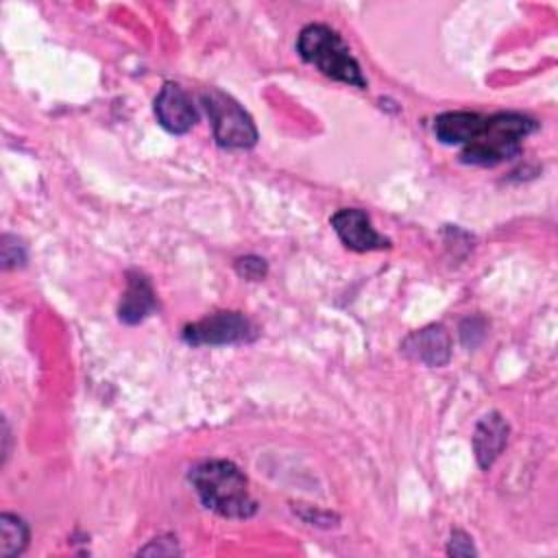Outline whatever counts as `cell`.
<instances>
[{"instance_id":"5b68a950","label":"cell","mask_w":558,"mask_h":558,"mask_svg":"<svg viewBox=\"0 0 558 558\" xmlns=\"http://www.w3.org/2000/svg\"><path fill=\"white\" fill-rule=\"evenodd\" d=\"M253 338L255 327L242 312H214L183 329V340L192 347L238 344Z\"/></svg>"},{"instance_id":"8992f818","label":"cell","mask_w":558,"mask_h":558,"mask_svg":"<svg viewBox=\"0 0 558 558\" xmlns=\"http://www.w3.org/2000/svg\"><path fill=\"white\" fill-rule=\"evenodd\" d=\"M331 227L338 233L340 242L357 253L366 251H379L388 248L390 240L379 235L368 218L366 211L355 209V207H342L331 216Z\"/></svg>"},{"instance_id":"277c9868","label":"cell","mask_w":558,"mask_h":558,"mask_svg":"<svg viewBox=\"0 0 558 558\" xmlns=\"http://www.w3.org/2000/svg\"><path fill=\"white\" fill-rule=\"evenodd\" d=\"M201 102L211 122L214 140L222 148L246 150L257 144V129L244 107L229 94L209 87L201 94Z\"/></svg>"},{"instance_id":"30bf717a","label":"cell","mask_w":558,"mask_h":558,"mask_svg":"<svg viewBox=\"0 0 558 558\" xmlns=\"http://www.w3.org/2000/svg\"><path fill=\"white\" fill-rule=\"evenodd\" d=\"M155 307H157V301H155V290L150 286V279L140 270H129L126 272V290L118 305V318L124 325H137Z\"/></svg>"},{"instance_id":"9c48e42d","label":"cell","mask_w":558,"mask_h":558,"mask_svg":"<svg viewBox=\"0 0 558 558\" xmlns=\"http://www.w3.org/2000/svg\"><path fill=\"white\" fill-rule=\"evenodd\" d=\"M510 425L499 412H488L480 418L475 434H473V451L480 469H490L495 460L501 456L506 442H508Z\"/></svg>"},{"instance_id":"e0dca14e","label":"cell","mask_w":558,"mask_h":558,"mask_svg":"<svg viewBox=\"0 0 558 558\" xmlns=\"http://www.w3.org/2000/svg\"><path fill=\"white\" fill-rule=\"evenodd\" d=\"M168 541V536L166 538H155L150 545H146L144 549H140V554L142 556H148V554H157V556H172V554H179L181 549L179 547H163V543Z\"/></svg>"},{"instance_id":"2e32d148","label":"cell","mask_w":558,"mask_h":558,"mask_svg":"<svg viewBox=\"0 0 558 558\" xmlns=\"http://www.w3.org/2000/svg\"><path fill=\"white\" fill-rule=\"evenodd\" d=\"M447 554L449 556H475V547H473V538L462 532V530H453L449 545H447Z\"/></svg>"},{"instance_id":"8fae6325","label":"cell","mask_w":558,"mask_h":558,"mask_svg":"<svg viewBox=\"0 0 558 558\" xmlns=\"http://www.w3.org/2000/svg\"><path fill=\"white\" fill-rule=\"evenodd\" d=\"M484 116L475 111H445L434 120L436 140L442 144H462L466 146L477 137L484 126Z\"/></svg>"},{"instance_id":"5bb4252c","label":"cell","mask_w":558,"mask_h":558,"mask_svg":"<svg viewBox=\"0 0 558 558\" xmlns=\"http://www.w3.org/2000/svg\"><path fill=\"white\" fill-rule=\"evenodd\" d=\"M235 272L244 279H251V281H257L262 277H266L268 272V266L262 257H255V255H246V257H240L235 259Z\"/></svg>"},{"instance_id":"7a4b0ae2","label":"cell","mask_w":558,"mask_h":558,"mask_svg":"<svg viewBox=\"0 0 558 558\" xmlns=\"http://www.w3.org/2000/svg\"><path fill=\"white\" fill-rule=\"evenodd\" d=\"M536 131V122L523 113L499 111L484 120L482 131L473 142H469L462 153V163L473 166H495L512 159L521 150V142Z\"/></svg>"},{"instance_id":"ba28073f","label":"cell","mask_w":558,"mask_h":558,"mask_svg":"<svg viewBox=\"0 0 558 558\" xmlns=\"http://www.w3.org/2000/svg\"><path fill=\"white\" fill-rule=\"evenodd\" d=\"M401 351L414 362L438 368L451 360V338L442 325H427L412 331L401 342Z\"/></svg>"},{"instance_id":"6da1fadb","label":"cell","mask_w":558,"mask_h":558,"mask_svg":"<svg viewBox=\"0 0 558 558\" xmlns=\"http://www.w3.org/2000/svg\"><path fill=\"white\" fill-rule=\"evenodd\" d=\"M190 482L201 504L227 519H251L257 501L248 493V480L229 460H205L190 471Z\"/></svg>"},{"instance_id":"4fadbf2b","label":"cell","mask_w":558,"mask_h":558,"mask_svg":"<svg viewBox=\"0 0 558 558\" xmlns=\"http://www.w3.org/2000/svg\"><path fill=\"white\" fill-rule=\"evenodd\" d=\"M486 336V320L482 316H469L460 323V340L464 347L475 349Z\"/></svg>"},{"instance_id":"9a60e30c","label":"cell","mask_w":558,"mask_h":558,"mask_svg":"<svg viewBox=\"0 0 558 558\" xmlns=\"http://www.w3.org/2000/svg\"><path fill=\"white\" fill-rule=\"evenodd\" d=\"M26 262L24 244L13 235H2V266L13 268L17 264Z\"/></svg>"},{"instance_id":"3957f363","label":"cell","mask_w":558,"mask_h":558,"mask_svg":"<svg viewBox=\"0 0 558 558\" xmlns=\"http://www.w3.org/2000/svg\"><path fill=\"white\" fill-rule=\"evenodd\" d=\"M296 52L305 63L318 68L325 76L366 89L360 63L351 54L344 39L327 24H307L296 37Z\"/></svg>"},{"instance_id":"7c38bea8","label":"cell","mask_w":558,"mask_h":558,"mask_svg":"<svg viewBox=\"0 0 558 558\" xmlns=\"http://www.w3.org/2000/svg\"><path fill=\"white\" fill-rule=\"evenodd\" d=\"M28 545V525L24 519L2 512L0 514V558H15Z\"/></svg>"},{"instance_id":"52a82bcc","label":"cell","mask_w":558,"mask_h":558,"mask_svg":"<svg viewBox=\"0 0 558 558\" xmlns=\"http://www.w3.org/2000/svg\"><path fill=\"white\" fill-rule=\"evenodd\" d=\"M155 116L159 124L174 135L187 133L198 122V111L192 98L177 83H163L155 98Z\"/></svg>"}]
</instances>
